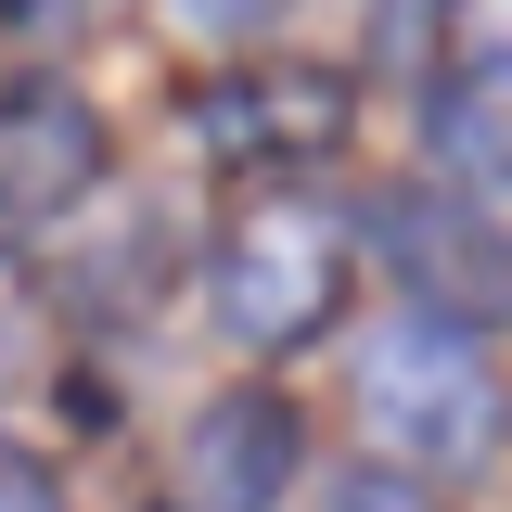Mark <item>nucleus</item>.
<instances>
[{
	"label": "nucleus",
	"mask_w": 512,
	"mask_h": 512,
	"mask_svg": "<svg viewBox=\"0 0 512 512\" xmlns=\"http://www.w3.org/2000/svg\"><path fill=\"white\" fill-rule=\"evenodd\" d=\"M346 116H359V90L333 64H244V77H218L192 103V128H205L218 167H320L346 141Z\"/></svg>",
	"instance_id": "39448f33"
},
{
	"label": "nucleus",
	"mask_w": 512,
	"mask_h": 512,
	"mask_svg": "<svg viewBox=\"0 0 512 512\" xmlns=\"http://www.w3.org/2000/svg\"><path fill=\"white\" fill-rule=\"evenodd\" d=\"M295 461H308V423L269 384H231V397L192 410V436H180V512H282Z\"/></svg>",
	"instance_id": "423d86ee"
},
{
	"label": "nucleus",
	"mask_w": 512,
	"mask_h": 512,
	"mask_svg": "<svg viewBox=\"0 0 512 512\" xmlns=\"http://www.w3.org/2000/svg\"><path fill=\"white\" fill-rule=\"evenodd\" d=\"M359 423H372L384 474H487L512 448V384L487 372L474 333H436V320H384L359 346Z\"/></svg>",
	"instance_id": "f257e3e1"
},
{
	"label": "nucleus",
	"mask_w": 512,
	"mask_h": 512,
	"mask_svg": "<svg viewBox=\"0 0 512 512\" xmlns=\"http://www.w3.org/2000/svg\"><path fill=\"white\" fill-rule=\"evenodd\" d=\"M103 192V103L64 77H13L0 90V244H39Z\"/></svg>",
	"instance_id": "20e7f679"
},
{
	"label": "nucleus",
	"mask_w": 512,
	"mask_h": 512,
	"mask_svg": "<svg viewBox=\"0 0 512 512\" xmlns=\"http://www.w3.org/2000/svg\"><path fill=\"white\" fill-rule=\"evenodd\" d=\"M0 512H64V487L26 461V448H0Z\"/></svg>",
	"instance_id": "1a4fd4ad"
},
{
	"label": "nucleus",
	"mask_w": 512,
	"mask_h": 512,
	"mask_svg": "<svg viewBox=\"0 0 512 512\" xmlns=\"http://www.w3.org/2000/svg\"><path fill=\"white\" fill-rule=\"evenodd\" d=\"M359 231H372L384 282L410 295V320H436V333H500L512 320V231L487 205H461L448 180H384L359 205Z\"/></svg>",
	"instance_id": "7ed1b4c3"
},
{
	"label": "nucleus",
	"mask_w": 512,
	"mask_h": 512,
	"mask_svg": "<svg viewBox=\"0 0 512 512\" xmlns=\"http://www.w3.org/2000/svg\"><path fill=\"white\" fill-rule=\"evenodd\" d=\"M423 141H436V167H461V180H512V64L461 52L436 77V103H423Z\"/></svg>",
	"instance_id": "0eeeda50"
},
{
	"label": "nucleus",
	"mask_w": 512,
	"mask_h": 512,
	"mask_svg": "<svg viewBox=\"0 0 512 512\" xmlns=\"http://www.w3.org/2000/svg\"><path fill=\"white\" fill-rule=\"evenodd\" d=\"M320 512H436V487H410V474H384V461H346V474L320 487Z\"/></svg>",
	"instance_id": "6e6552de"
},
{
	"label": "nucleus",
	"mask_w": 512,
	"mask_h": 512,
	"mask_svg": "<svg viewBox=\"0 0 512 512\" xmlns=\"http://www.w3.org/2000/svg\"><path fill=\"white\" fill-rule=\"evenodd\" d=\"M205 308H218V333L256 346V359L333 333V308H346V218L282 205V192L244 205V218L218 231V256H205Z\"/></svg>",
	"instance_id": "f03ea898"
}]
</instances>
